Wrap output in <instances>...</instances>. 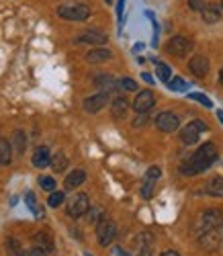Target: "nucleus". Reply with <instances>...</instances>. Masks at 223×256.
<instances>
[{
    "mask_svg": "<svg viewBox=\"0 0 223 256\" xmlns=\"http://www.w3.org/2000/svg\"><path fill=\"white\" fill-rule=\"evenodd\" d=\"M217 160V148L213 142H207L198 148V150L192 154V158L180 168L182 174H188V176H194V174H200L205 172L207 168H211V164Z\"/></svg>",
    "mask_w": 223,
    "mask_h": 256,
    "instance_id": "nucleus-1",
    "label": "nucleus"
},
{
    "mask_svg": "<svg viewBox=\"0 0 223 256\" xmlns=\"http://www.w3.org/2000/svg\"><path fill=\"white\" fill-rule=\"evenodd\" d=\"M58 14L66 20H86L90 16V6L82 2H66L58 6Z\"/></svg>",
    "mask_w": 223,
    "mask_h": 256,
    "instance_id": "nucleus-2",
    "label": "nucleus"
},
{
    "mask_svg": "<svg viewBox=\"0 0 223 256\" xmlns=\"http://www.w3.org/2000/svg\"><path fill=\"white\" fill-rule=\"evenodd\" d=\"M192 48H194V41L184 37V35H176L166 44V52L176 56V58H184L188 52H192Z\"/></svg>",
    "mask_w": 223,
    "mask_h": 256,
    "instance_id": "nucleus-3",
    "label": "nucleus"
},
{
    "mask_svg": "<svg viewBox=\"0 0 223 256\" xmlns=\"http://www.w3.org/2000/svg\"><path fill=\"white\" fill-rule=\"evenodd\" d=\"M115 238H117V224L102 218L96 224V240H98V244L100 246H108Z\"/></svg>",
    "mask_w": 223,
    "mask_h": 256,
    "instance_id": "nucleus-4",
    "label": "nucleus"
},
{
    "mask_svg": "<svg viewBox=\"0 0 223 256\" xmlns=\"http://www.w3.org/2000/svg\"><path fill=\"white\" fill-rule=\"evenodd\" d=\"M205 132H207V125H205L203 121H190L188 125H184V127H182V132H180V140H182V144L192 146V144H196V142H198L200 134H205Z\"/></svg>",
    "mask_w": 223,
    "mask_h": 256,
    "instance_id": "nucleus-5",
    "label": "nucleus"
},
{
    "mask_svg": "<svg viewBox=\"0 0 223 256\" xmlns=\"http://www.w3.org/2000/svg\"><path fill=\"white\" fill-rule=\"evenodd\" d=\"M88 209H90V199H88V195H84V193H78L68 201V216L74 220L86 216Z\"/></svg>",
    "mask_w": 223,
    "mask_h": 256,
    "instance_id": "nucleus-6",
    "label": "nucleus"
},
{
    "mask_svg": "<svg viewBox=\"0 0 223 256\" xmlns=\"http://www.w3.org/2000/svg\"><path fill=\"white\" fill-rule=\"evenodd\" d=\"M178 125H180V119H178V115L172 113V111H164V113H160L158 117H156V127H158L160 132H164V134L176 132Z\"/></svg>",
    "mask_w": 223,
    "mask_h": 256,
    "instance_id": "nucleus-7",
    "label": "nucleus"
},
{
    "mask_svg": "<svg viewBox=\"0 0 223 256\" xmlns=\"http://www.w3.org/2000/svg\"><path fill=\"white\" fill-rule=\"evenodd\" d=\"M154 104H156V96L152 90H140L136 98H133V109L138 113H148Z\"/></svg>",
    "mask_w": 223,
    "mask_h": 256,
    "instance_id": "nucleus-8",
    "label": "nucleus"
},
{
    "mask_svg": "<svg viewBox=\"0 0 223 256\" xmlns=\"http://www.w3.org/2000/svg\"><path fill=\"white\" fill-rule=\"evenodd\" d=\"M108 102V92H98V94H92L84 100V111L86 113H98L100 109H104Z\"/></svg>",
    "mask_w": 223,
    "mask_h": 256,
    "instance_id": "nucleus-9",
    "label": "nucleus"
},
{
    "mask_svg": "<svg viewBox=\"0 0 223 256\" xmlns=\"http://www.w3.org/2000/svg\"><path fill=\"white\" fill-rule=\"evenodd\" d=\"M76 41L78 44H88V46H104L106 44V35L96 31V29H88V31H82Z\"/></svg>",
    "mask_w": 223,
    "mask_h": 256,
    "instance_id": "nucleus-10",
    "label": "nucleus"
},
{
    "mask_svg": "<svg viewBox=\"0 0 223 256\" xmlns=\"http://www.w3.org/2000/svg\"><path fill=\"white\" fill-rule=\"evenodd\" d=\"M221 222H223V213H221L219 209H209V211L203 213V218H200V226H203V232L215 230Z\"/></svg>",
    "mask_w": 223,
    "mask_h": 256,
    "instance_id": "nucleus-11",
    "label": "nucleus"
},
{
    "mask_svg": "<svg viewBox=\"0 0 223 256\" xmlns=\"http://www.w3.org/2000/svg\"><path fill=\"white\" fill-rule=\"evenodd\" d=\"M188 68L190 72L196 76V78H205L209 74V60L205 56H194L190 62H188Z\"/></svg>",
    "mask_w": 223,
    "mask_h": 256,
    "instance_id": "nucleus-12",
    "label": "nucleus"
},
{
    "mask_svg": "<svg viewBox=\"0 0 223 256\" xmlns=\"http://www.w3.org/2000/svg\"><path fill=\"white\" fill-rule=\"evenodd\" d=\"M33 242H35V246H39L41 250H46L48 254L54 252V238H52V234L48 230L37 232L35 236H33Z\"/></svg>",
    "mask_w": 223,
    "mask_h": 256,
    "instance_id": "nucleus-13",
    "label": "nucleus"
},
{
    "mask_svg": "<svg viewBox=\"0 0 223 256\" xmlns=\"http://www.w3.org/2000/svg\"><path fill=\"white\" fill-rule=\"evenodd\" d=\"M50 160H52V154H50V150H48L46 146H39L37 150L33 152V158H31V162H33L35 168H48L50 166Z\"/></svg>",
    "mask_w": 223,
    "mask_h": 256,
    "instance_id": "nucleus-14",
    "label": "nucleus"
},
{
    "mask_svg": "<svg viewBox=\"0 0 223 256\" xmlns=\"http://www.w3.org/2000/svg\"><path fill=\"white\" fill-rule=\"evenodd\" d=\"M84 180H86V172H84V170H80V168H76V170H72L68 176H66L64 186H66V190H74V188H78Z\"/></svg>",
    "mask_w": 223,
    "mask_h": 256,
    "instance_id": "nucleus-15",
    "label": "nucleus"
},
{
    "mask_svg": "<svg viewBox=\"0 0 223 256\" xmlns=\"http://www.w3.org/2000/svg\"><path fill=\"white\" fill-rule=\"evenodd\" d=\"M200 16H203V20L207 25H213V23H217V20L221 18V8L215 2L205 4L203 8H200Z\"/></svg>",
    "mask_w": 223,
    "mask_h": 256,
    "instance_id": "nucleus-16",
    "label": "nucleus"
},
{
    "mask_svg": "<svg viewBox=\"0 0 223 256\" xmlns=\"http://www.w3.org/2000/svg\"><path fill=\"white\" fill-rule=\"evenodd\" d=\"M110 58H113V52L108 48H94L92 52L86 54V62H90V64H100V62H106Z\"/></svg>",
    "mask_w": 223,
    "mask_h": 256,
    "instance_id": "nucleus-17",
    "label": "nucleus"
},
{
    "mask_svg": "<svg viewBox=\"0 0 223 256\" xmlns=\"http://www.w3.org/2000/svg\"><path fill=\"white\" fill-rule=\"evenodd\" d=\"M110 111H113V117L115 119H123L129 111V100L125 96H117L113 98V104H110Z\"/></svg>",
    "mask_w": 223,
    "mask_h": 256,
    "instance_id": "nucleus-18",
    "label": "nucleus"
},
{
    "mask_svg": "<svg viewBox=\"0 0 223 256\" xmlns=\"http://www.w3.org/2000/svg\"><path fill=\"white\" fill-rule=\"evenodd\" d=\"M94 86L102 88V92H110L117 86V80L110 74H98V76H94Z\"/></svg>",
    "mask_w": 223,
    "mask_h": 256,
    "instance_id": "nucleus-19",
    "label": "nucleus"
},
{
    "mask_svg": "<svg viewBox=\"0 0 223 256\" xmlns=\"http://www.w3.org/2000/svg\"><path fill=\"white\" fill-rule=\"evenodd\" d=\"M205 193L207 195H213V197H221L223 195V178L221 176H213L207 186H205Z\"/></svg>",
    "mask_w": 223,
    "mask_h": 256,
    "instance_id": "nucleus-20",
    "label": "nucleus"
},
{
    "mask_svg": "<svg viewBox=\"0 0 223 256\" xmlns=\"http://www.w3.org/2000/svg\"><path fill=\"white\" fill-rule=\"evenodd\" d=\"M10 160H12V148L4 138H0V164L6 166L10 164Z\"/></svg>",
    "mask_w": 223,
    "mask_h": 256,
    "instance_id": "nucleus-21",
    "label": "nucleus"
},
{
    "mask_svg": "<svg viewBox=\"0 0 223 256\" xmlns=\"http://www.w3.org/2000/svg\"><path fill=\"white\" fill-rule=\"evenodd\" d=\"M50 166L56 170V172H64L66 166H68V158H66L64 152H56L52 156V160H50Z\"/></svg>",
    "mask_w": 223,
    "mask_h": 256,
    "instance_id": "nucleus-22",
    "label": "nucleus"
},
{
    "mask_svg": "<svg viewBox=\"0 0 223 256\" xmlns=\"http://www.w3.org/2000/svg\"><path fill=\"white\" fill-rule=\"evenodd\" d=\"M205 236L200 238V244H203L205 248H217V244H219V234H217V228L215 230H207V232H203Z\"/></svg>",
    "mask_w": 223,
    "mask_h": 256,
    "instance_id": "nucleus-23",
    "label": "nucleus"
},
{
    "mask_svg": "<svg viewBox=\"0 0 223 256\" xmlns=\"http://www.w3.org/2000/svg\"><path fill=\"white\" fill-rule=\"evenodd\" d=\"M12 144H14V150H16L18 154H23L25 148H27V138H25V134H23V132H14V134H12Z\"/></svg>",
    "mask_w": 223,
    "mask_h": 256,
    "instance_id": "nucleus-24",
    "label": "nucleus"
},
{
    "mask_svg": "<svg viewBox=\"0 0 223 256\" xmlns=\"http://www.w3.org/2000/svg\"><path fill=\"white\" fill-rule=\"evenodd\" d=\"M25 201H27L29 209L35 213V218H43V209L37 205V199H35V195H33V193H27V195H25Z\"/></svg>",
    "mask_w": 223,
    "mask_h": 256,
    "instance_id": "nucleus-25",
    "label": "nucleus"
},
{
    "mask_svg": "<svg viewBox=\"0 0 223 256\" xmlns=\"http://www.w3.org/2000/svg\"><path fill=\"white\" fill-rule=\"evenodd\" d=\"M156 72H158V78L162 80V82H168L170 80V68L166 66V64L164 62H156Z\"/></svg>",
    "mask_w": 223,
    "mask_h": 256,
    "instance_id": "nucleus-26",
    "label": "nucleus"
},
{
    "mask_svg": "<svg viewBox=\"0 0 223 256\" xmlns=\"http://www.w3.org/2000/svg\"><path fill=\"white\" fill-rule=\"evenodd\" d=\"M88 222H92V224H98L102 218H104V209L102 207H94V209H88Z\"/></svg>",
    "mask_w": 223,
    "mask_h": 256,
    "instance_id": "nucleus-27",
    "label": "nucleus"
},
{
    "mask_svg": "<svg viewBox=\"0 0 223 256\" xmlns=\"http://www.w3.org/2000/svg\"><path fill=\"white\" fill-rule=\"evenodd\" d=\"M170 84H168V86L172 88V90H176V92H184L186 90V82L180 78V76H174L172 80H168Z\"/></svg>",
    "mask_w": 223,
    "mask_h": 256,
    "instance_id": "nucleus-28",
    "label": "nucleus"
},
{
    "mask_svg": "<svg viewBox=\"0 0 223 256\" xmlns=\"http://www.w3.org/2000/svg\"><path fill=\"white\" fill-rule=\"evenodd\" d=\"M64 199H66V195L62 193V190H52V195L48 199V205L50 207H60L64 203Z\"/></svg>",
    "mask_w": 223,
    "mask_h": 256,
    "instance_id": "nucleus-29",
    "label": "nucleus"
},
{
    "mask_svg": "<svg viewBox=\"0 0 223 256\" xmlns=\"http://www.w3.org/2000/svg\"><path fill=\"white\" fill-rule=\"evenodd\" d=\"M154 186H156V180H150V178L144 180V186H142V197H144V199H150V197H152Z\"/></svg>",
    "mask_w": 223,
    "mask_h": 256,
    "instance_id": "nucleus-30",
    "label": "nucleus"
},
{
    "mask_svg": "<svg viewBox=\"0 0 223 256\" xmlns=\"http://www.w3.org/2000/svg\"><path fill=\"white\" fill-rule=\"evenodd\" d=\"M39 184H41V188L43 190H56V180H54V176H41L39 178Z\"/></svg>",
    "mask_w": 223,
    "mask_h": 256,
    "instance_id": "nucleus-31",
    "label": "nucleus"
},
{
    "mask_svg": "<svg viewBox=\"0 0 223 256\" xmlns=\"http://www.w3.org/2000/svg\"><path fill=\"white\" fill-rule=\"evenodd\" d=\"M119 86L123 90H138V84H136V80H133V78H121L119 80Z\"/></svg>",
    "mask_w": 223,
    "mask_h": 256,
    "instance_id": "nucleus-32",
    "label": "nucleus"
},
{
    "mask_svg": "<svg viewBox=\"0 0 223 256\" xmlns=\"http://www.w3.org/2000/svg\"><path fill=\"white\" fill-rule=\"evenodd\" d=\"M20 256H48V252H46V250H41L39 246H33V248L23 250V252H20Z\"/></svg>",
    "mask_w": 223,
    "mask_h": 256,
    "instance_id": "nucleus-33",
    "label": "nucleus"
},
{
    "mask_svg": "<svg viewBox=\"0 0 223 256\" xmlns=\"http://www.w3.org/2000/svg\"><path fill=\"white\" fill-rule=\"evenodd\" d=\"M190 98H192V100H196V102H200V104H205V106H213V102L209 100V96L200 94V92H192V94H190Z\"/></svg>",
    "mask_w": 223,
    "mask_h": 256,
    "instance_id": "nucleus-34",
    "label": "nucleus"
},
{
    "mask_svg": "<svg viewBox=\"0 0 223 256\" xmlns=\"http://www.w3.org/2000/svg\"><path fill=\"white\" fill-rule=\"evenodd\" d=\"M6 246H8V252H10L12 256H20V244H18L16 240L10 238V240L6 242Z\"/></svg>",
    "mask_w": 223,
    "mask_h": 256,
    "instance_id": "nucleus-35",
    "label": "nucleus"
},
{
    "mask_svg": "<svg viewBox=\"0 0 223 256\" xmlns=\"http://www.w3.org/2000/svg\"><path fill=\"white\" fill-rule=\"evenodd\" d=\"M160 174H162V170L158 168V166H152L148 172H146V178H150V180H158L160 178Z\"/></svg>",
    "mask_w": 223,
    "mask_h": 256,
    "instance_id": "nucleus-36",
    "label": "nucleus"
},
{
    "mask_svg": "<svg viewBox=\"0 0 223 256\" xmlns=\"http://www.w3.org/2000/svg\"><path fill=\"white\" fill-rule=\"evenodd\" d=\"M123 8H125V0H117V18H119V25L123 23Z\"/></svg>",
    "mask_w": 223,
    "mask_h": 256,
    "instance_id": "nucleus-37",
    "label": "nucleus"
},
{
    "mask_svg": "<svg viewBox=\"0 0 223 256\" xmlns=\"http://www.w3.org/2000/svg\"><path fill=\"white\" fill-rule=\"evenodd\" d=\"M188 6L192 10H200V8L205 6V0H188Z\"/></svg>",
    "mask_w": 223,
    "mask_h": 256,
    "instance_id": "nucleus-38",
    "label": "nucleus"
},
{
    "mask_svg": "<svg viewBox=\"0 0 223 256\" xmlns=\"http://www.w3.org/2000/svg\"><path fill=\"white\" fill-rule=\"evenodd\" d=\"M146 121H148V115H146V113H140V115H138V119L133 121V125H136V127H140V125H144Z\"/></svg>",
    "mask_w": 223,
    "mask_h": 256,
    "instance_id": "nucleus-39",
    "label": "nucleus"
},
{
    "mask_svg": "<svg viewBox=\"0 0 223 256\" xmlns=\"http://www.w3.org/2000/svg\"><path fill=\"white\" fill-rule=\"evenodd\" d=\"M138 256H152V248H150V246H140Z\"/></svg>",
    "mask_w": 223,
    "mask_h": 256,
    "instance_id": "nucleus-40",
    "label": "nucleus"
},
{
    "mask_svg": "<svg viewBox=\"0 0 223 256\" xmlns=\"http://www.w3.org/2000/svg\"><path fill=\"white\" fill-rule=\"evenodd\" d=\"M160 256H180L178 252H174V250H166V252H162Z\"/></svg>",
    "mask_w": 223,
    "mask_h": 256,
    "instance_id": "nucleus-41",
    "label": "nucleus"
},
{
    "mask_svg": "<svg viewBox=\"0 0 223 256\" xmlns=\"http://www.w3.org/2000/svg\"><path fill=\"white\" fill-rule=\"evenodd\" d=\"M142 78H144L146 82H150V84H154V78H152L150 74H142Z\"/></svg>",
    "mask_w": 223,
    "mask_h": 256,
    "instance_id": "nucleus-42",
    "label": "nucleus"
},
{
    "mask_svg": "<svg viewBox=\"0 0 223 256\" xmlns=\"http://www.w3.org/2000/svg\"><path fill=\"white\" fill-rule=\"evenodd\" d=\"M142 50H144V44H138L136 48H133V52H142Z\"/></svg>",
    "mask_w": 223,
    "mask_h": 256,
    "instance_id": "nucleus-43",
    "label": "nucleus"
},
{
    "mask_svg": "<svg viewBox=\"0 0 223 256\" xmlns=\"http://www.w3.org/2000/svg\"><path fill=\"white\" fill-rule=\"evenodd\" d=\"M217 117H219V121H221V123H223V111H221V109H219V111H217Z\"/></svg>",
    "mask_w": 223,
    "mask_h": 256,
    "instance_id": "nucleus-44",
    "label": "nucleus"
},
{
    "mask_svg": "<svg viewBox=\"0 0 223 256\" xmlns=\"http://www.w3.org/2000/svg\"><path fill=\"white\" fill-rule=\"evenodd\" d=\"M219 82H221V86H223V68H221V72H219Z\"/></svg>",
    "mask_w": 223,
    "mask_h": 256,
    "instance_id": "nucleus-45",
    "label": "nucleus"
},
{
    "mask_svg": "<svg viewBox=\"0 0 223 256\" xmlns=\"http://www.w3.org/2000/svg\"><path fill=\"white\" fill-rule=\"evenodd\" d=\"M221 8H223V0H221Z\"/></svg>",
    "mask_w": 223,
    "mask_h": 256,
    "instance_id": "nucleus-46",
    "label": "nucleus"
},
{
    "mask_svg": "<svg viewBox=\"0 0 223 256\" xmlns=\"http://www.w3.org/2000/svg\"><path fill=\"white\" fill-rule=\"evenodd\" d=\"M221 232H223V230H221Z\"/></svg>",
    "mask_w": 223,
    "mask_h": 256,
    "instance_id": "nucleus-47",
    "label": "nucleus"
}]
</instances>
